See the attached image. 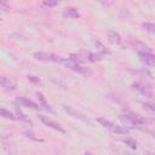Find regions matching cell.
I'll list each match as a JSON object with an SVG mask.
<instances>
[{
    "instance_id": "3957f363",
    "label": "cell",
    "mask_w": 155,
    "mask_h": 155,
    "mask_svg": "<svg viewBox=\"0 0 155 155\" xmlns=\"http://www.w3.org/2000/svg\"><path fill=\"white\" fill-rule=\"evenodd\" d=\"M62 64H64L67 68L71 69V70L75 71V73H79V74H81V75H85V76L92 75V71H91V70H88L87 68L81 67L78 62H75V61H73V59H70V58H64Z\"/></svg>"
},
{
    "instance_id": "4fadbf2b",
    "label": "cell",
    "mask_w": 155,
    "mask_h": 155,
    "mask_svg": "<svg viewBox=\"0 0 155 155\" xmlns=\"http://www.w3.org/2000/svg\"><path fill=\"white\" fill-rule=\"evenodd\" d=\"M63 16L64 17H68V18H79V12H78V10L76 8H74V7H68V8H65L64 11H63Z\"/></svg>"
},
{
    "instance_id": "d6986e66",
    "label": "cell",
    "mask_w": 155,
    "mask_h": 155,
    "mask_svg": "<svg viewBox=\"0 0 155 155\" xmlns=\"http://www.w3.org/2000/svg\"><path fill=\"white\" fill-rule=\"evenodd\" d=\"M36 96H38V98H39V99H40V101H41V103H42V104H44V105H45V108H46V109H47V110H48V109H50V108H48V105H47V103H46V101H45V98H44V96H42V94H41V93H39V92H38V93H36ZM50 110H51V109H50Z\"/></svg>"
},
{
    "instance_id": "8fae6325",
    "label": "cell",
    "mask_w": 155,
    "mask_h": 155,
    "mask_svg": "<svg viewBox=\"0 0 155 155\" xmlns=\"http://www.w3.org/2000/svg\"><path fill=\"white\" fill-rule=\"evenodd\" d=\"M108 39L114 45H120L121 44V36H120V34L116 33V31H114V30L108 31Z\"/></svg>"
},
{
    "instance_id": "5bb4252c",
    "label": "cell",
    "mask_w": 155,
    "mask_h": 155,
    "mask_svg": "<svg viewBox=\"0 0 155 155\" xmlns=\"http://www.w3.org/2000/svg\"><path fill=\"white\" fill-rule=\"evenodd\" d=\"M134 50L138 52V53H143V52H151L150 48L148 46H145L144 44L142 42H134Z\"/></svg>"
},
{
    "instance_id": "5b68a950",
    "label": "cell",
    "mask_w": 155,
    "mask_h": 155,
    "mask_svg": "<svg viewBox=\"0 0 155 155\" xmlns=\"http://www.w3.org/2000/svg\"><path fill=\"white\" fill-rule=\"evenodd\" d=\"M35 59L38 61H44V62H53V63H63V59L62 57H58L56 54H52V53H45V52H36L33 54Z\"/></svg>"
},
{
    "instance_id": "277c9868",
    "label": "cell",
    "mask_w": 155,
    "mask_h": 155,
    "mask_svg": "<svg viewBox=\"0 0 155 155\" xmlns=\"http://www.w3.org/2000/svg\"><path fill=\"white\" fill-rule=\"evenodd\" d=\"M97 122H99L103 127H105L107 130H109V131H111L114 133H127L128 132V128L119 126V125H116V124H114V122H111V121H109V120H107L104 117L97 119Z\"/></svg>"
},
{
    "instance_id": "ffe728a7",
    "label": "cell",
    "mask_w": 155,
    "mask_h": 155,
    "mask_svg": "<svg viewBox=\"0 0 155 155\" xmlns=\"http://www.w3.org/2000/svg\"><path fill=\"white\" fill-rule=\"evenodd\" d=\"M144 107H147L150 111H153L155 114V104H150V103H144Z\"/></svg>"
},
{
    "instance_id": "7402d4cb",
    "label": "cell",
    "mask_w": 155,
    "mask_h": 155,
    "mask_svg": "<svg viewBox=\"0 0 155 155\" xmlns=\"http://www.w3.org/2000/svg\"><path fill=\"white\" fill-rule=\"evenodd\" d=\"M28 79L30 81H34V82H40V80L39 79H35V76H28Z\"/></svg>"
},
{
    "instance_id": "e0dca14e",
    "label": "cell",
    "mask_w": 155,
    "mask_h": 155,
    "mask_svg": "<svg viewBox=\"0 0 155 155\" xmlns=\"http://www.w3.org/2000/svg\"><path fill=\"white\" fill-rule=\"evenodd\" d=\"M63 0H45L44 1V5L45 6H48V7H53L56 5H58L59 2H62Z\"/></svg>"
},
{
    "instance_id": "ac0fdd59",
    "label": "cell",
    "mask_w": 155,
    "mask_h": 155,
    "mask_svg": "<svg viewBox=\"0 0 155 155\" xmlns=\"http://www.w3.org/2000/svg\"><path fill=\"white\" fill-rule=\"evenodd\" d=\"M143 27L145 28V30H148L151 34H155V24L154 23H143Z\"/></svg>"
},
{
    "instance_id": "9c48e42d",
    "label": "cell",
    "mask_w": 155,
    "mask_h": 155,
    "mask_svg": "<svg viewBox=\"0 0 155 155\" xmlns=\"http://www.w3.org/2000/svg\"><path fill=\"white\" fill-rule=\"evenodd\" d=\"M132 87H133L134 90H137L139 93H142L143 96H145V97H149V98L153 97V92H151L145 85H143L142 82H134V84L132 85Z\"/></svg>"
},
{
    "instance_id": "52a82bcc",
    "label": "cell",
    "mask_w": 155,
    "mask_h": 155,
    "mask_svg": "<svg viewBox=\"0 0 155 155\" xmlns=\"http://www.w3.org/2000/svg\"><path fill=\"white\" fill-rule=\"evenodd\" d=\"M140 62L145 65L149 67H155V54H153L151 52H143V53H138Z\"/></svg>"
},
{
    "instance_id": "2e32d148",
    "label": "cell",
    "mask_w": 155,
    "mask_h": 155,
    "mask_svg": "<svg viewBox=\"0 0 155 155\" xmlns=\"http://www.w3.org/2000/svg\"><path fill=\"white\" fill-rule=\"evenodd\" d=\"M122 142H124L126 145H128L130 148L137 149V142H136L134 139H132V138H125V139H122Z\"/></svg>"
},
{
    "instance_id": "7a4b0ae2",
    "label": "cell",
    "mask_w": 155,
    "mask_h": 155,
    "mask_svg": "<svg viewBox=\"0 0 155 155\" xmlns=\"http://www.w3.org/2000/svg\"><path fill=\"white\" fill-rule=\"evenodd\" d=\"M70 59H73L78 63H81V62H98V61L103 59V54L92 53V52H87V51H81L79 53H71Z\"/></svg>"
},
{
    "instance_id": "ba28073f",
    "label": "cell",
    "mask_w": 155,
    "mask_h": 155,
    "mask_svg": "<svg viewBox=\"0 0 155 155\" xmlns=\"http://www.w3.org/2000/svg\"><path fill=\"white\" fill-rule=\"evenodd\" d=\"M0 84H1V86H2V88L5 91H13L16 88V81H15V79L8 78V76H1Z\"/></svg>"
},
{
    "instance_id": "8992f818",
    "label": "cell",
    "mask_w": 155,
    "mask_h": 155,
    "mask_svg": "<svg viewBox=\"0 0 155 155\" xmlns=\"http://www.w3.org/2000/svg\"><path fill=\"white\" fill-rule=\"evenodd\" d=\"M39 119H40V121L44 125H46V126H48V127H51V128H53V130H56V131H58L61 133H65V130L59 124H57L56 121H53L52 119H50V117H47L45 115H39Z\"/></svg>"
},
{
    "instance_id": "7c38bea8",
    "label": "cell",
    "mask_w": 155,
    "mask_h": 155,
    "mask_svg": "<svg viewBox=\"0 0 155 155\" xmlns=\"http://www.w3.org/2000/svg\"><path fill=\"white\" fill-rule=\"evenodd\" d=\"M63 109H64L69 115H71V116H74V117H76V119H80V120H82V121H85V122H88V120H87L86 117H84L81 114H79L78 111H75L73 108H70V107H68V105H63Z\"/></svg>"
},
{
    "instance_id": "6da1fadb",
    "label": "cell",
    "mask_w": 155,
    "mask_h": 155,
    "mask_svg": "<svg viewBox=\"0 0 155 155\" xmlns=\"http://www.w3.org/2000/svg\"><path fill=\"white\" fill-rule=\"evenodd\" d=\"M120 120L130 126H139V125H144L145 124V119H143L140 115L134 114L130 110H124L120 114Z\"/></svg>"
},
{
    "instance_id": "44dd1931",
    "label": "cell",
    "mask_w": 155,
    "mask_h": 155,
    "mask_svg": "<svg viewBox=\"0 0 155 155\" xmlns=\"http://www.w3.org/2000/svg\"><path fill=\"white\" fill-rule=\"evenodd\" d=\"M8 5H7V0H1V10L2 11H7Z\"/></svg>"
},
{
    "instance_id": "9a60e30c",
    "label": "cell",
    "mask_w": 155,
    "mask_h": 155,
    "mask_svg": "<svg viewBox=\"0 0 155 155\" xmlns=\"http://www.w3.org/2000/svg\"><path fill=\"white\" fill-rule=\"evenodd\" d=\"M0 111H1V116H2V117H5V119H10V120H16L15 115H13L12 113L7 111L5 108H1V109H0Z\"/></svg>"
},
{
    "instance_id": "30bf717a",
    "label": "cell",
    "mask_w": 155,
    "mask_h": 155,
    "mask_svg": "<svg viewBox=\"0 0 155 155\" xmlns=\"http://www.w3.org/2000/svg\"><path fill=\"white\" fill-rule=\"evenodd\" d=\"M17 104H19L21 107H27V108H31V109H39V104H36L35 102L25 98V97H18L16 99Z\"/></svg>"
}]
</instances>
